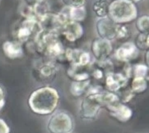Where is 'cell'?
<instances>
[{
	"label": "cell",
	"mask_w": 149,
	"mask_h": 133,
	"mask_svg": "<svg viewBox=\"0 0 149 133\" xmlns=\"http://www.w3.org/2000/svg\"><path fill=\"white\" fill-rule=\"evenodd\" d=\"M59 95L56 90L49 87L35 90L29 99V105L33 111L39 114L51 113L57 106Z\"/></svg>",
	"instance_id": "obj_1"
},
{
	"label": "cell",
	"mask_w": 149,
	"mask_h": 133,
	"mask_svg": "<svg viewBox=\"0 0 149 133\" xmlns=\"http://www.w3.org/2000/svg\"><path fill=\"white\" fill-rule=\"evenodd\" d=\"M119 98L112 93H95L88 96L83 100L81 107L83 116L86 118H93L100 107L117 102Z\"/></svg>",
	"instance_id": "obj_2"
},
{
	"label": "cell",
	"mask_w": 149,
	"mask_h": 133,
	"mask_svg": "<svg viewBox=\"0 0 149 133\" xmlns=\"http://www.w3.org/2000/svg\"><path fill=\"white\" fill-rule=\"evenodd\" d=\"M111 19L115 23H123L132 20L137 16L135 6L128 0H116L109 6Z\"/></svg>",
	"instance_id": "obj_3"
},
{
	"label": "cell",
	"mask_w": 149,
	"mask_h": 133,
	"mask_svg": "<svg viewBox=\"0 0 149 133\" xmlns=\"http://www.w3.org/2000/svg\"><path fill=\"white\" fill-rule=\"evenodd\" d=\"M53 30L41 32L37 36V43L40 48L51 56L59 55L62 52V47L58 40Z\"/></svg>",
	"instance_id": "obj_4"
},
{
	"label": "cell",
	"mask_w": 149,
	"mask_h": 133,
	"mask_svg": "<svg viewBox=\"0 0 149 133\" xmlns=\"http://www.w3.org/2000/svg\"><path fill=\"white\" fill-rule=\"evenodd\" d=\"M73 128L70 117L64 112L54 114L48 123V129L51 133H69Z\"/></svg>",
	"instance_id": "obj_5"
},
{
	"label": "cell",
	"mask_w": 149,
	"mask_h": 133,
	"mask_svg": "<svg viewBox=\"0 0 149 133\" xmlns=\"http://www.w3.org/2000/svg\"><path fill=\"white\" fill-rule=\"evenodd\" d=\"M115 23L107 18H102L97 22V31L102 38L109 40L117 36L118 26Z\"/></svg>",
	"instance_id": "obj_6"
},
{
	"label": "cell",
	"mask_w": 149,
	"mask_h": 133,
	"mask_svg": "<svg viewBox=\"0 0 149 133\" xmlns=\"http://www.w3.org/2000/svg\"><path fill=\"white\" fill-rule=\"evenodd\" d=\"M112 50L109 40L101 38L95 41L93 44V52L95 57L100 61L104 60Z\"/></svg>",
	"instance_id": "obj_7"
},
{
	"label": "cell",
	"mask_w": 149,
	"mask_h": 133,
	"mask_svg": "<svg viewBox=\"0 0 149 133\" xmlns=\"http://www.w3.org/2000/svg\"><path fill=\"white\" fill-rule=\"evenodd\" d=\"M107 108L113 117L120 121H127L132 115V112L128 107L116 102L107 105Z\"/></svg>",
	"instance_id": "obj_8"
},
{
	"label": "cell",
	"mask_w": 149,
	"mask_h": 133,
	"mask_svg": "<svg viewBox=\"0 0 149 133\" xmlns=\"http://www.w3.org/2000/svg\"><path fill=\"white\" fill-rule=\"evenodd\" d=\"M63 33L70 41H74L83 34L81 26L77 22L68 21L63 24Z\"/></svg>",
	"instance_id": "obj_9"
},
{
	"label": "cell",
	"mask_w": 149,
	"mask_h": 133,
	"mask_svg": "<svg viewBox=\"0 0 149 133\" xmlns=\"http://www.w3.org/2000/svg\"><path fill=\"white\" fill-rule=\"evenodd\" d=\"M66 57L75 66H84L90 61L89 54L80 50H68Z\"/></svg>",
	"instance_id": "obj_10"
},
{
	"label": "cell",
	"mask_w": 149,
	"mask_h": 133,
	"mask_svg": "<svg viewBox=\"0 0 149 133\" xmlns=\"http://www.w3.org/2000/svg\"><path fill=\"white\" fill-rule=\"evenodd\" d=\"M137 54V49L133 43H127L122 45L116 52V56L119 60L129 61L135 57Z\"/></svg>",
	"instance_id": "obj_11"
},
{
	"label": "cell",
	"mask_w": 149,
	"mask_h": 133,
	"mask_svg": "<svg viewBox=\"0 0 149 133\" xmlns=\"http://www.w3.org/2000/svg\"><path fill=\"white\" fill-rule=\"evenodd\" d=\"M127 79L120 74H109L106 78L107 88L112 91H116L123 86Z\"/></svg>",
	"instance_id": "obj_12"
},
{
	"label": "cell",
	"mask_w": 149,
	"mask_h": 133,
	"mask_svg": "<svg viewBox=\"0 0 149 133\" xmlns=\"http://www.w3.org/2000/svg\"><path fill=\"white\" fill-rule=\"evenodd\" d=\"M109 5L107 0H98L95 2L93 9L97 16L105 18L109 12Z\"/></svg>",
	"instance_id": "obj_13"
},
{
	"label": "cell",
	"mask_w": 149,
	"mask_h": 133,
	"mask_svg": "<svg viewBox=\"0 0 149 133\" xmlns=\"http://www.w3.org/2000/svg\"><path fill=\"white\" fill-rule=\"evenodd\" d=\"M3 49L6 55L11 58L17 57L22 54L20 47L16 43L6 42L3 46Z\"/></svg>",
	"instance_id": "obj_14"
},
{
	"label": "cell",
	"mask_w": 149,
	"mask_h": 133,
	"mask_svg": "<svg viewBox=\"0 0 149 133\" xmlns=\"http://www.w3.org/2000/svg\"><path fill=\"white\" fill-rule=\"evenodd\" d=\"M69 18L73 20H81L84 19L86 10L83 7H70L69 8Z\"/></svg>",
	"instance_id": "obj_15"
},
{
	"label": "cell",
	"mask_w": 149,
	"mask_h": 133,
	"mask_svg": "<svg viewBox=\"0 0 149 133\" xmlns=\"http://www.w3.org/2000/svg\"><path fill=\"white\" fill-rule=\"evenodd\" d=\"M89 84L88 80H78L72 83L70 88L71 93L76 96L81 95Z\"/></svg>",
	"instance_id": "obj_16"
},
{
	"label": "cell",
	"mask_w": 149,
	"mask_h": 133,
	"mask_svg": "<svg viewBox=\"0 0 149 133\" xmlns=\"http://www.w3.org/2000/svg\"><path fill=\"white\" fill-rule=\"evenodd\" d=\"M35 24V22L33 20H27L25 22L23 26L19 31L18 36L20 38H26L28 37L31 33Z\"/></svg>",
	"instance_id": "obj_17"
},
{
	"label": "cell",
	"mask_w": 149,
	"mask_h": 133,
	"mask_svg": "<svg viewBox=\"0 0 149 133\" xmlns=\"http://www.w3.org/2000/svg\"><path fill=\"white\" fill-rule=\"evenodd\" d=\"M132 90L140 93L146 90L147 88V82L144 78L143 77H135L132 84Z\"/></svg>",
	"instance_id": "obj_18"
},
{
	"label": "cell",
	"mask_w": 149,
	"mask_h": 133,
	"mask_svg": "<svg viewBox=\"0 0 149 133\" xmlns=\"http://www.w3.org/2000/svg\"><path fill=\"white\" fill-rule=\"evenodd\" d=\"M147 72V67L144 65H137L135 68L134 74L135 77H143L144 78Z\"/></svg>",
	"instance_id": "obj_19"
},
{
	"label": "cell",
	"mask_w": 149,
	"mask_h": 133,
	"mask_svg": "<svg viewBox=\"0 0 149 133\" xmlns=\"http://www.w3.org/2000/svg\"><path fill=\"white\" fill-rule=\"evenodd\" d=\"M137 25L140 30L146 31L148 28V17L143 16L140 18L137 21Z\"/></svg>",
	"instance_id": "obj_20"
},
{
	"label": "cell",
	"mask_w": 149,
	"mask_h": 133,
	"mask_svg": "<svg viewBox=\"0 0 149 133\" xmlns=\"http://www.w3.org/2000/svg\"><path fill=\"white\" fill-rule=\"evenodd\" d=\"M137 44L139 47L142 48H145V47H148V37L145 34H141L137 39Z\"/></svg>",
	"instance_id": "obj_21"
},
{
	"label": "cell",
	"mask_w": 149,
	"mask_h": 133,
	"mask_svg": "<svg viewBox=\"0 0 149 133\" xmlns=\"http://www.w3.org/2000/svg\"><path fill=\"white\" fill-rule=\"evenodd\" d=\"M86 0H63V1L71 6V7H81Z\"/></svg>",
	"instance_id": "obj_22"
},
{
	"label": "cell",
	"mask_w": 149,
	"mask_h": 133,
	"mask_svg": "<svg viewBox=\"0 0 149 133\" xmlns=\"http://www.w3.org/2000/svg\"><path fill=\"white\" fill-rule=\"evenodd\" d=\"M53 71L54 69L52 66H51V65H46L42 66L41 69V72L43 75L45 76H48L52 74Z\"/></svg>",
	"instance_id": "obj_23"
},
{
	"label": "cell",
	"mask_w": 149,
	"mask_h": 133,
	"mask_svg": "<svg viewBox=\"0 0 149 133\" xmlns=\"http://www.w3.org/2000/svg\"><path fill=\"white\" fill-rule=\"evenodd\" d=\"M9 131L8 127L0 119V133H8Z\"/></svg>",
	"instance_id": "obj_24"
},
{
	"label": "cell",
	"mask_w": 149,
	"mask_h": 133,
	"mask_svg": "<svg viewBox=\"0 0 149 133\" xmlns=\"http://www.w3.org/2000/svg\"><path fill=\"white\" fill-rule=\"evenodd\" d=\"M3 99V92L2 89L0 88V102Z\"/></svg>",
	"instance_id": "obj_25"
},
{
	"label": "cell",
	"mask_w": 149,
	"mask_h": 133,
	"mask_svg": "<svg viewBox=\"0 0 149 133\" xmlns=\"http://www.w3.org/2000/svg\"><path fill=\"white\" fill-rule=\"evenodd\" d=\"M128 1H134V2H137V1H140V0H128Z\"/></svg>",
	"instance_id": "obj_26"
},
{
	"label": "cell",
	"mask_w": 149,
	"mask_h": 133,
	"mask_svg": "<svg viewBox=\"0 0 149 133\" xmlns=\"http://www.w3.org/2000/svg\"><path fill=\"white\" fill-rule=\"evenodd\" d=\"M69 133H70V132H69Z\"/></svg>",
	"instance_id": "obj_27"
}]
</instances>
